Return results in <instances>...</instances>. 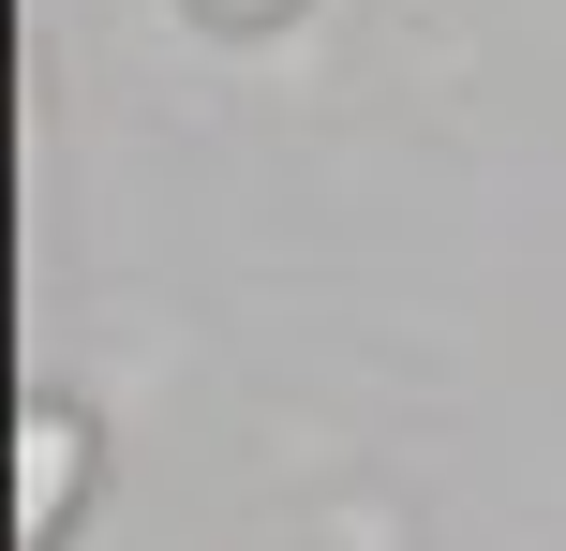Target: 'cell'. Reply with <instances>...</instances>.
Masks as SVG:
<instances>
[{
  "instance_id": "cell-1",
  "label": "cell",
  "mask_w": 566,
  "mask_h": 551,
  "mask_svg": "<svg viewBox=\"0 0 566 551\" xmlns=\"http://www.w3.org/2000/svg\"><path fill=\"white\" fill-rule=\"evenodd\" d=\"M75 477H90V433L60 403H30L15 417V551H45L60 522H75Z\"/></svg>"
}]
</instances>
